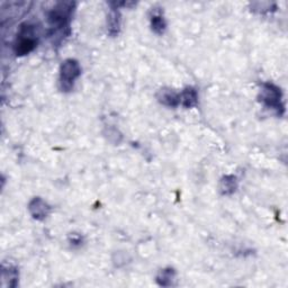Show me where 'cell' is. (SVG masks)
Segmentation results:
<instances>
[{
    "instance_id": "7",
    "label": "cell",
    "mask_w": 288,
    "mask_h": 288,
    "mask_svg": "<svg viewBox=\"0 0 288 288\" xmlns=\"http://www.w3.org/2000/svg\"><path fill=\"white\" fill-rule=\"evenodd\" d=\"M180 95V105L185 108H193L198 104V94L194 87H186Z\"/></svg>"
},
{
    "instance_id": "5",
    "label": "cell",
    "mask_w": 288,
    "mask_h": 288,
    "mask_svg": "<svg viewBox=\"0 0 288 288\" xmlns=\"http://www.w3.org/2000/svg\"><path fill=\"white\" fill-rule=\"evenodd\" d=\"M28 211H30L33 218L37 219V221H43L49 216L51 207L41 197H35L28 204Z\"/></svg>"
},
{
    "instance_id": "9",
    "label": "cell",
    "mask_w": 288,
    "mask_h": 288,
    "mask_svg": "<svg viewBox=\"0 0 288 288\" xmlns=\"http://www.w3.org/2000/svg\"><path fill=\"white\" fill-rule=\"evenodd\" d=\"M116 6V4H114ZM107 28H108V33L112 36L118 35L121 30V14L120 10L116 7H113L109 11L108 19H107Z\"/></svg>"
},
{
    "instance_id": "10",
    "label": "cell",
    "mask_w": 288,
    "mask_h": 288,
    "mask_svg": "<svg viewBox=\"0 0 288 288\" xmlns=\"http://www.w3.org/2000/svg\"><path fill=\"white\" fill-rule=\"evenodd\" d=\"M176 270L173 268H163L161 269L159 274L157 275V283L159 286L162 287H170L174 285V280H176Z\"/></svg>"
},
{
    "instance_id": "4",
    "label": "cell",
    "mask_w": 288,
    "mask_h": 288,
    "mask_svg": "<svg viewBox=\"0 0 288 288\" xmlns=\"http://www.w3.org/2000/svg\"><path fill=\"white\" fill-rule=\"evenodd\" d=\"M81 75V68L75 59H67L60 67L59 84L60 89L64 93H69L75 87V82Z\"/></svg>"
},
{
    "instance_id": "3",
    "label": "cell",
    "mask_w": 288,
    "mask_h": 288,
    "mask_svg": "<svg viewBox=\"0 0 288 288\" xmlns=\"http://www.w3.org/2000/svg\"><path fill=\"white\" fill-rule=\"evenodd\" d=\"M259 100L264 107L277 113V115H284L285 105L283 101V93H281L280 88L273 82H263L261 84Z\"/></svg>"
},
{
    "instance_id": "11",
    "label": "cell",
    "mask_w": 288,
    "mask_h": 288,
    "mask_svg": "<svg viewBox=\"0 0 288 288\" xmlns=\"http://www.w3.org/2000/svg\"><path fill=\"white\" fill-rule=\"evenodd\" d=\"M150 24H151V28L158 35H161L166 32L167 28V23L165 17H163L162 13L159 10H153L152 11L151 18H150Z\"/></svg>"
},
{
    "instance_id": "6",
    "label": "cell",
    "mask_w": 288,
    "mask_h": 288,
    "mask_svg": "<svg viewBox=\"0 0 288 288\" xmlns=\"http://www.w3.org/2000/svg\"><path fill=\"white\" fill-rule=\"evenodd\" d=\"M159 103L167 107H177L180 105V95L170 88L160 89L157 95Z\"/></svg>"
},
{
    "instance_id": "2",
    "label": "cell",
    "mask_w": 288,
    "mask_h": 288,
    "mask_svg": "<svg viewBox=\"0 0 288 288\" xmlns=\"http://www.w3.org/2000/svg\"><path fill=\"white\" fill-rule=\"evenodd\" d=\"M38 43L37 31L34 25L24 24L21 25L17 33L16 41L14 44V51L17 56H24L30 54L35 50Z\"/></svg>"
},
{
    "instance_id": "14",
    "label": "cell",
    "mask_w": 288,
    "mask_h": 288,
    "mask_svg": "<svg viewBox=\"0 0 288 288\" xmlns=\"http://www.w3.org/2000/svg\"><path fill=\"white\" fill-rule=\"evenodd\" d=\"M81 242H82V238L80 235L78 234H72L70 236V243L75 247V246H81Z\"/></svg>"
},
{
    "instance_id": "12",
    "label": "cell",
    "mask_w": 288,
    "mask_h": 288,
    "mask_svg": "<svg viewBox=\"0 0 288 288\" xmlns=\"http://www.w3.org/2000/svg\"><path fill=\"white\" fill-rule=\"evenodd\" d=\"M18 284V270L13 266L3 268V285L5 287H16Z\"/></svg>"
},
{
    "instance_id": "8",
    "label": "cell",
    "mask_w": 288,
    "mask_h": 288,
    "mask_svg": "<svg viewBox=\"0 0 288 288\" xmlns=\"http://www.w3.org/2000/svg\"><path fill=\"white\" fill-rule=\"evenodd\" d=\"M238 179L234 174H227L219 182V193L223 196H230L234 194L238 189Z\"/></svg>"
},
{
    "instance_id": "13",
    "label": "cell",
    "mask_w": 288,
    "mask_h": 288,
    "mask_svg": "<svg viewBox=\"0 0 288 288\" xmlns=\"http://www.w3.org/2000/svg\"><path fill=\"white\" fill-rule=\"evenodd\" d=\"M272 6H275V4H270V3H256V4H252V9L253 10H258L259 13H264V11H272Z\"/></svg>"
},
{
    "instance_id": "1",
    "label": "cell",
    "mask_w": 288,
    "mask_h": 288,
    "mask_svg": "<svg viewBox=\"0 0 288 288\" xmlns=\"http://www.w3.org/2000/svg\"><path fill=\"white\" fill-rule=\"evenodd\" d=\"M73 8V3H59L49 11L48 23L53 36L55 34H61V36H63L65 31L69 30Z\"/></svg>"
}]
</instances>
